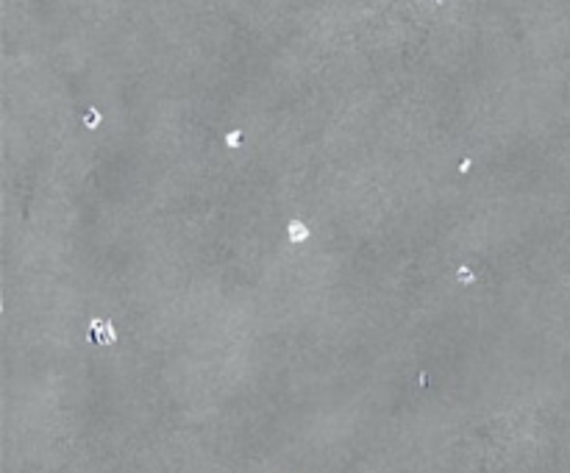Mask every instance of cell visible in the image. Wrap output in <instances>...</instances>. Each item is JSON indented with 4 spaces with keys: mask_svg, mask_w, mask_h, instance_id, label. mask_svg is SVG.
Instances as JSON below:
<instances>
[{
    "mask_svg": "<svg viewBox=\"0 0 570 473\" xmlns=\"http://www.w3.org/2000/svg\"><path fill=\"white\" fill-rule=\"evenodd\" d=\"M459 278H462V284H470L473 281V273L467 268H459Z\"/></svg>",
    "mask_w": 570,
    "mask_h": 473,
    "instance_id": "cell-4",
    "label": "cell"
},
{
    "mask_svg": "<svg viewBox=\"0 0 570 473\" xmlns=\"http://www.w3.org/2000/svg\"><path fill=\"white\" fill-rule=\"evenodd\" d=\"M287 234H289V240H292V242H303L306 237H309V228L303 226V223H298V220H295V223H289Z\"/></svg>",
    "mask_w": 570,
    "mask_h": 473,
    "instance_id": "cell-1",
    "label": "cell"
},
{
    "mask_svg": "<svg viewBox=\"0 0 570 473\" xmlns=\"http://www.w3.org/2000/svg\"><path fill=\"white\" fill-rule=\"evenodd\" d=\"M240 139H242V131H240V128H237V131H231V134H225V142H228L231 148H237V145H240Z\"/></svg>",
    "mask_w": 570,
    "mask_h": 473,
    "instance_id": "cell-3",
    "label": "cell"
},
{
    "mask_svg": "<svg viewBox=\"0 0 570 473\" xmlns=\"http://www.w3.org/2000/svg\"><path fill=\"white\" fill-rule=\"evenodd\" d=\"M434 3H437V6H443V3H448V0H434Z\"/></svg>",
    "mask_w": 570,
    "mask_h": 473,
    "instance_id": "cell-6",
    "label": "cell"
},
{
    "mask_svg": "<svg viewBox=\"0 0 570 473\" xmlns=\"http://www.w3.org/2000/svg\"><path fill=\"white\" fill-rule=\"evenodd\" d=\"M467 170H470V159H465V162L459 164V173H467Z\"/></svg>",
    "mask_w": 570,
    "mask_h": 473,
    "instance_id": "cell-5",
    "label": "cell"
},
{
    "mask_svg": "<svg viewBox=\"0 0 570 473\" xmlns=\"http://www.w3.org/2000/svg\"><path fill=\"white\" fill-rule=\"evenodd\" d=\"M98 123H100V109L98 106H89V112L84 114V126L86 128H98Z\"/></svg>",
    "mask_w": 570,
    "mask_h": 473,
    "instance_id": "cell-2",
    "label": "cell"
}]
</instances>
